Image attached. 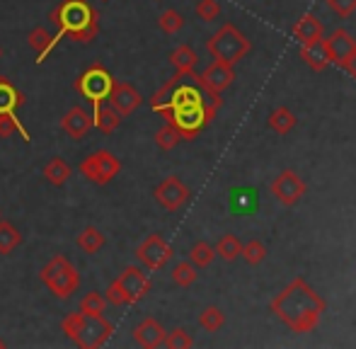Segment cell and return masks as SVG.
Segmentation results:
<instances>
[{"mask_svg": "<svg viewBox=\"0 0 356 349\" xmlns=\"http://www.w3.org/2000/svg\"><path fill=\"white\" fill-rule=\"evenodd\" d=\"M220 95L202 86V76L194 71H177L150 97L153 112L163 114L182 141L197 138L211 124L220 107Z\"/></svg>", "mask_w": 356, "mask_h": 349, "instance_id": "cell-1", "label": "cell"}, {"mask_svg": "<svg viewBox=\"0 0 356 349\" xmlns=\"http://www.w3.org/2000/svg\"><path fill=\"white\" fill-rule=\"evenodd\" d=\"M269 311L284 323L291 332H313L318 327L323 313L327 311L325 298L310 286L305 279L296 277L289 286H284L269 303Z\"/></svg>", "mask_w": 356, "mask_h": 349, "instance_id": "cell-2", "label": "cell"}, {"mask_svg": "<svg viewBox=\"0 0 356 349\" xmlns=\"http://www.w3.org/2000/svg\"><path fill=\"white\" fill-rule=\"evenodd\" d=\"M51 22L58 37H71L78 44H90L99 32L97 10L88 0H61L51 10Z\"/></svg>", "mask_w": 356, "mask_h": 349, "instance_id": "cell-3", "label": "cell"}, {"mask_svg": "<svg viewBox=\"0 0 356 349\" xmlns=\"http://www.w3.org/2000/svg\"><path fill=\"white\" fill-rule=\"evenodd\" d=\"M61 330L73 345L83 349H97L107 345L114 335V325L104 316H85V313H71L61 320Z\"/></svg>", "mask_w": 356, "mask_h": 349, "instance_id": "cell-4", "label": "cell"}, {"mask_svg": "<svg viewBox=\"0 0 356 349\" xmlns=\"http://www.w3.org/2000/svg\"><path fill=\"white\" fill-rule=\"evenodd\" d=\"M150 291V279L148 274L143 272L141 267H127L104 291V298L112 306H131V303H138L145 293Z\"/></svg>", "mask_w": 356, "mask_h": 349, "instance_id": "cell-5", "label": "cell"}, {"mask_svg": "<svg viewBox=\"0 0 356 349\" xmlns=\"http://www.w3.org/2000/svg\"><path fill=\"white\" fill-rule=\"evenodd\" d=\"M207 49L216 61H223V63L235 66V63L243 61V58L250 54L252 42H250V39L245 37V34L240 32L233 22H225V24H220L218 32H216L213 37L207 42Z\"/></svg>", "mask_w": 356, "mask_h": 349, "instance_id": "cell-6", "label": "cell"}, {"mask_svg": "<svg viewBox=\"0 0 356 349\" xmlns=\"http://www.w3.org/2000/svg\"><path fill=\"white\" fill-rule=\"evenodd\" d=\"M42 284L56 298H71L80 286V274L66 255H54L39 272Z\"/></svg>", "mask_w": 356, "mask_h": 349, "instance_id": "cell-7", "label": "cell"}, {"mask_svg": "<svg viewBox=\"0 0 356 349\" xmlns=\"http://www.w3.org/2000/svg\"><path fill=\"white\" fill-rule=\"evenodd\" d=\"M112 86H114V76L102 66V63H92V66H88L78 78H75V90H78L92 107L107 99Z\"/></svg>", "mask_w": 356, "mask_h": 349, "instance_id": "cell-8", "label": "cell"}, {"mask_svg": "<svg viewBox=\"0 0 356 349\" xmlns=\"http://www.w3.org/2000/svg\"><path fill=\"white\" fill-rule=\"evenodd\" d=\"M122 170V161L112 151H95L80 163V174L92 184H109Z\"/></svg>", "mask_w": 356, "mask_h": 349, "instance_id": "cell-9", "label": "cell"}, {"mask_svg": "<svg viewBox=\"0 0 356 349\" xmlns=\"http://www.w3.org/2000/svg\"><path fill=\"white\" fill-rule=\"evenodd\" d=\"M136 257L141 260V264L145 269H150V272H160L165 264L172 260V245H170L163 236L153 233V236H148L141 245L136 247Z\"/></svg>", "mask_w": 356, "mask_h": 349, "instance_id": "cell-10", "label": "cell"}, {"mask_svg": "<svg viewBox=\"0 0 356 349\" xmlns=\"http://www.w3.org/2000/svg\"><path fill=\"white\" fill-rule=\"evenodd\" d=\"M269 189H272L274 199H277L279 204H284V206H296V204L305 197V192H308L303 177L296 170L279 172L277 177L272 179V187Z\"/></svg>", "mask_w": 356, "mask_h": 349, "instance_id": "cell-11", "label": "cell"}, {"mask_svg": "<svg viewBox=\"0 0 356 349\" xmlns=\"http://www.w3.org/2000/svg\"><path fill=\"white\" fill-rule=\"evenodd\" d=\"M153 197L165 211H179V209L189 202L192 192H189V187L182 182V179L170 174V177H165L163 182L153 189Z\"/></svg>", "mask_w": 356, "mask_h": 349, "instance_id": "cell-12", "label": "cell"}, {"mask_svg": "<svg viewBox=\"0 0 356 349\" xmlns=\"http://www.w3.org/2000/svg\"><path fill=\"white\" fill-rule=\"evenodd\" d=\"M107 102L112 104L122 117H129V114H134L143 104V95L138 92L131 83H117L114 81V86L107 95Z\"/></svg>", "mask_w": 356, "mask_h": 349, "instance_id": "cell-13", "label": "cell"}, {"mask_svg": "<svg viewBox=\"0 0 356 349\" xmlns=\"http://www.w3.org/2000/svg\"><path fill=\"white\" fill-rule=\"evenodd\" d=\"M325 47H327V54H330V63L344 68L347 58L352 56V51L356 49V39L347 32V29L339 27L325 39Z\"/></svg>", "mask_w": 356, "mask_h": 349, "instance_id": "cell-14", "label": "cell"}, {"mask_svg": "<svg viewBox=\"0 0 356 349\" xmlns=\"http://www.w3.org/2000/svg\"><path fill=\"white\" fill-rule=\"evenodd\" d=\"M233 81H235L233 66L223 61H213L211 66H207V71L202 73V86L218 95H223L225 90L233 86Z\"/></svg>", "mask_w": 356, "mask_h": 349, "instance_id": "cell-15", "label": "cell"}, {"mask_svg": "<svg viewBox=\"0 0 356 349\" xmlns=\"http://www.w3.org/2000/svg\"><path fill=\"white\" fill-rule=\"evenodd\" d=\"M95 122H92V114L83 107H71L61 119V129L73 138V141H80L85 138L90 131H92Z\"/></svg>", "mask_w": 356, "mask_h": 349, "instance_id": "cell-16", "label": "cell"}, {"mask_svg": "<svg viewBox=\"0 0 356 349\" xmlns=\"http://www.w3.org/2000/svg\"><path fill=\"white\" fill-rule=\"evenodd\" d=\"M165 332L168 330H165L155 318H143V320L134 327V342H136L138 347H145V349L163 347Z\"/></svg>", "mask_w": 356, "mask_h": 349, "instance_id": "cell-17", "label": "cell"}, {"mask_svg": "<svg viewBox=\"0 0 356 349\" xmlns=\"http://www.w3.org/2000/svg\"><path fill=\"white\" fill-rule=\"evenodd\" d=\"M323 34H325L323 22H320L313 13H305L303 17L293 24V39L300 47H308V44L318 42V39H323Z\"/></svg>", "mask_w": 356, "mask_h": 349, "instance_id": "cell-18", "label": "cell"}, {"mask_svg": "<svg viewBox=\"0 0 356 349\" xmlns=\"http://www.w3.org/2000/svg\"><path fill=\"white\" fill-rule=\"evenodd\" d=\"M92 122H95V127L99 129V133L109 136V133L117 131L119 124H122V114H119L117 109L104 99V102H99L92 107Z\"/></svg>", "mask_w": 356, "mask_h": 349, "instance_id": "cell-19", "label": "cell"}, {"mask_svg": "<svg viewBox=\"0 0 356 349\" xmlns=\"http://www.w3.org/2000/svg\"><path fill=\"white\" fill-rule=\"evenodd\" d=\"M58 39H61V37H58V34H51L47 27H34L32 32H29L27 42H29V47L37 51V63H42L44 58L49 56V51L56 47Z\"/></svg>", "mask_w": 356, "mask_h": 349, "instance_id": "cell-20", "label": "cell"}, {"mask_svg": "<svg viewBox=\"0 0 356 349\" xmlns=\"http://www.w3.org/2000/svg\"><path fill=\"white\" fill-rule=\"evenodd\" d=\"M300 58H303L313 71H323V68H327L330 66V54H327V47H325V39H318V42L308 44V47H300Z\"/></svg>", "mask_w": 356, "mask_h": 349, "instance_id": "cell-21", "label": "cell"}, {"mask_svg": "<svg viewBox=\"0 0 356 349\" xmlns=\"http://www.w3.org/2000/svg\"><path fill=\"white\" fill-rule=\"evenodd\" d=\"M104 243H107L104 233L95 226H85L83 231L78 233V238H75V245H78L85 255H95V252H99L104 247Z\"/></svg>", "mask_w": 356, "mask_h": 349, "instance_id": "cell-22", "label": "cell"}, {"mask_svg": "<svg viewBox=\"0 0 356 349\" xmlns=\"http://www.w3.org/2000/svg\"><path fill=\"white\" fill-rule=\"evenodd\" d=\"M24 104V95L19 92L5 76H0V114L17 112Z\"/></svg>", "mask_w": 356, "mask_h": 349, "instance_id": "cell-23", "label": "cell"}, {"mask_svg": "<svg viewBox=\"0 0 356 349\" xmlns=\"http://www.w3.org/2000/svg\"><path fill=\"white\" fill-rule=\"evenodd\" d=\"M71 174H73L71 165H68L61 156L51 158V161L44 165V177H47V182L54 184V187H63V184L71 179Z\"/></svg>", "mask_w": 356, "mask_h": 349, "instance_id": "cell-24", "label": "cell"}, {"mask_svg": "<svg viewBox=\"0 0 356 349\" xmlns=\"http://www.w3.org/2000/svg\"><path fill=\"white\" fill-rule=\"evenodd\" d=\"M267 124H269V129H272L274 133H279V136H286V133L293 131V127H296V114L291 112L289 107H277L272 114H269Z\"/></svg>", "mask_w": 356, "mask_h": 349, "instance_id": "cell-25", "label": "cell"}, {"mask_svg": "<svg viewBox=\"0 0 356 349\" xmlns=\"http://www.w3.org/2000/svg\"><path fill=\"white\" fill-rule=\"evenodd\" d=\"M19 243H22V233L17 231V226L0 218V255H13Z\"/></svg>", "mask_w": 356, "mask_h": 349, "instance_id": "cell-26", "label": "cell"}, {"mask_svg": "<svg viewBox=\"0 0 356 349\" xmlns=\"http://www.w3.org/2000/svg\"><path fill=\"white\" fill-rule=\"evenodd\" d=\"M216 257H220L223 262H233L240 257V252H243V243L238 241V236H233V233H225V236L218 238V243H216Z\"/></svg>", "mask_w": 356, "mask_h": 349, "instance_id": "cell-27", "label": "cell"}, {"mask_svg": "<svg viewBox=\"0 0 356 349\" xmlns=\"http://www.w3.org/2000/svg\"><path fill=\"white\" fill-rule=\"evenodd\" d=\"M170 63L175 66V71H194V66L199 63V56L189 44H182V47H177L170 54Z\"/></svg>", "mask_w": 356, "mask_h": 349, "instance_id": "cell-28", "label": "cell"}, {"mask_svg": "<svg viewBox=\"0 0 356 349\" xmlns=\"http://www.w3.org/2000/svg\"><path fill=\"white\" fill-rule=\"evenodd\" d=\"M213 260H216V250H213V245H209L207 241H197L192 245V250H189V262H192L197 269L209 267Z\"/></svg>", "mask_w": 356, "mask_h": 349, "instance_id": "cell-29", "label": "cell"}, {"mask_svg": "<svg viewBox=\"0 0 356 349\" xmlns=\"http://www.w3.org/2000/svg\"><path fill=\"white\" fill-rule=\"evenodd\" d=\"M199 325L207 332H218L225 325V313L218 306H207L199 313Z\"/></svg>", "mask_w": 356, "mask_h": 349, "instance_id": "cell-30", "label": "cell"}, {"mask_svg": "<svg viewBox=\"0 0 356 349\" xmlns=\"http://www.w3.org/2000/svg\"><path fill=\"white\" fill-rule=\"evenodd\" d=\"M170 277H172V282L177 284V286H182V289H187V286H192L194 282H197V277H199V269L194 267L192 262H177L172 267V274H170Z\"/></svg>", "mask_w": 356, "mask_h": 349, "instance_id": "cell-31", "label": "cell"}, {"mask_svg": "<svg viewBox=\"0 0 356 349\" xmlns=\"http://www.w3.org/2000/svg\"><path fill=\"white\" fill-rule=\"evenodd\" d=\"M104 308H107V298L99 291H90L80 301V313L85 316H104Z\"/></svg>", "mask_w": 356, "mask_h": 349, "instance_id": "cell-32", "label": "cell"}, {"mask_svg": "<svg viewBox=\"0 0 356 349\" xmlns=\"http://www.w3.org/2000/svg\"><path fill=\"white\" fill-rule=\"evenodd\" d=\"M13 133H22L24 141H29V131L22 127L15 112H8V114H0V138H10Z\"/></svg>", "mask_w": 356, "mask_h": 349, "instance_id": "cell-33", "label": "cell"}, {"mask_svg": "<svg viewBox=\"0 0 356 349\" xmlns=\"http://www.w3.org/2000/svg\"><path fill=\"white\" fill-rule=\"evenodd\" d=\"M194 345V337L189 335L184 327H175V330L165 332V340H163V347H170V349H189Z\"/></svg>", "mask_w": 356, "mask_h": 349, "instance_id": "cell-34", "label": "cell"}, {"mask_svg": "<svg viewBox=\"0 0 356 349\" xmlns=\"http://www.w3.org/2000/svg\"><path fill=\"white\" fill-rule=\"evenodd\" d=\"M153 138H155V146H158L160 151H172V148L182 141V136L177 133V129H172L170 124H165L160 131H155Z\"/></svg>", "mask_w": 356, "mask_h": 349, "instance_id": "cell-35", "label": "cell"}, {"mask_svg": "<svg viewBox=\"0 0 356 349\" xmlns=\"http://www.w3.org/2000/svg\"><path fill=\"white\" fill-rule=\"evenodd\" d=\"M240 257H245V262H248L250 267H257V264H262L264 257H267V247H264L262 241H250L248 245H243Z\"/></svg>", "mask_w": 356, "mask_h": 349, "instance_id": "cell-36", "label": "cell"}, {"mask_svg": "<svg viewBox=\"0 0 356 349\" xmlns=\"http://www.w3.org/2000/svg\"><path fill=\"white\" fill-rule=\"evenodd\" d=\"M158 27L163 29L165 34H177L179 29L184 27V17L177 13V10H165L158 17Z\"/></svg>", "mask_w": 356, "mask_h": 349, "instance_id": "cell-37", "label": "cell"}, {"mask_svg": "<svg viewBox=\"0 0 356 349\" xmlns=\"http://www.w3.org/2000/svg\"><path fill=\"white\" fill-rule=\"evenodd\" d=\"M194 13H197V17L202 19V22H213L220 15V3L218 0H199Z\"/></svg>", "mask_w": 356, "mask_h": 349, "instance_id": "cell-38", "label": "cell"}, {"mask_svg": "<svg viewBox=\"0 0 356 349\" xmlns=\"http://www.w3.org/2000/svg\"><path fill=\"white\" fill-rule=\"evenodd\" d=\"M325 3H327V8L342 19L352 17L354 10H356V0H325Z\"/></svg>", "mask_w": 356, "mask_h": 349, "instance_id": "cell-39", "label": "cell"}, {"mask_svg": "<svg viewBox=\"0 0 356 349\" xmlns=\"http://www.w3.org/2000/svg\"><path fill=\"white\" fill-rule=\"evenodd\" d=\"M344 71H347L349 76H352L354 81H356V49L352 51V56L347 58V63H344Z\"/></svg>", "mask_w": 356, "mask_h": 349, "instance_id": "cell-40", "label": "cell"}, {"mask_svg": "<svg viewBox=\"0 0 356 349\" xmlns=\"http://www.w3.org/2000/svg\"><path fill=\"white\" fill-rule=\"evenodd\" d=\"M5 347V340H0V349H3Z\"/></svg>", "mask_w": 356, "mask_h": 349, "instance_id": "cell-41", "label": "cell"}, {"mask_svg": "<svg viewBox=\"0 0 356 349\" xmlns=\"http://www.w3.org/2000/svg\"><path fill=\"white\" fill-rule=\"evenodd\" d=\"M0 56H3V49H0Z\"/></svg>", "mask_w": 356, "mask_h": 349, "instance_id": "cell-42", "label": "cell"}, {"mask_svg": "<svg viewBox=\"0 0 356 349\" xmlns=\"http://www.w3.org/2000/svg\"><path fill=\"white\" fill-rule=\"evenodd\" d=\"M0 218H3V211H0Z\"/></svg>", "mask_w": 356, "mask_h": 349, "instance_id": "cell-43", "label": "cell"}, {"mask_svg": "<svg viewBox=\"0 0 356 349\" xmlns=\"http://www.w3.org/2000/svg\"><path fill=\"white\" fill-rule=\"evenodd\" d=\"M102 3H107V0H102Z\"/></svg>", "mask_w": 356, "mask_h": 349, "instance_id": "cell-44", "label": "cell"}]
</instances>
